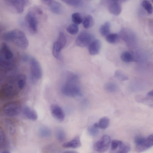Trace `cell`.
<instances>
[{
	"mask_svg": "<svg viewBox=\"0 0 153 153\" xmlns=\"http://www.w3.org/2000/svg\"><path fill=\"white\" fill-rule=\"evenodd\" d=\"M26 79V77L25 75L20 74L7 81L1 88V99L5 100L15 97L25 87Z\"/></svg>",
	"mask_w": 153,
	"mask_h": 153,
	"instance_id": "6da1fadb",
	"label": "cell"
},
{
	"mask_svg": "<svg viewBox=\"0 0 153 153\" xmlns=\"http://www.w3.org/2000/svg\"><path fill=\"white\" fill-rule=\"evenodd\" d=\"M79 78L78 76L76 74H68L65 82L61 87L62 93L69 97L81 96L82 94L79 85Z\"/></svg>",
	"mask_w": 153,
	"mask_h": 153,
	"instance_id": "7a4b0ae2",
	"label": "cell"
},
{
	"mask_svg": "<svg viewBox=\"0 0 153 153\" xmlns=\"http://www.w3.org/2000/svg\"><path fill=\"white\" fill-rule=\"evenodd\" d=\"M2 39L4 41L13 42L19 48L26 49L28 45V40L24 33L21 30L15 29L2 34Z\"/></svg>",
	"mask_w": 153,
	"mask_h": 153,
	"instance_id": "3957f363",
	"label": "cell"
},
{
	"mask_svg": "<svg viewBox=\"0 0 153 153\" xmlns=\"http://www.w3.org/2000/svg\"><path fill=\"white\" fill-rule=\"evenodd\" d=\"M22 109L21 103L17 101H12L5 104L2 109L3 114L9 117H14L18 115Z\"/></svg>",
	"mask_w": 153,
	"mask_h": 153,
	"instance_id": "277c9868",
	"label": "cell"
},
{
	"mask_svg": "<svg viewBox=\"0 0 153 153\" xmlns=\"http://www.w3.org/2000/svg\"><path fill=\"white\" fill-rule=\"evenodd\" d=\"M29 62L31 79L33 81L35 82L42 78V68L40 63L35 58H30Z\"/></svg>",
	"mask_w": 153,
	"mask_h": 153,
	"instance_id": "5b68a950",
	"label": "cell"
},
{
	"mask_svg": "<svg viewBox=\"0 0 153 153\" xmlns=\"http://www.w3.org/2000/svg\"><path fill=\"white\" fill-rule=\"evenodd\" d=\"M66 39L64 33L62 32L59 33L58 38L53 43V47L52 53L54 57L58 59H60V52L65 46Z\"/></svg>",
	"mask_w": 153,
	"mask_h": 153,
	"instance_id": "8992f818",
	"label": "cell"
},
{
	"mask_svg": "<svg viewBox=\"0 0 153 153\" xmlns=\"http://www.w3.org/2000/svg\"><path fill=\"white\" fill-rule=\"evenodd\" d=\"M94 36L90 32L84 31L79 34L76 40V45L80 47H84L89 45L93 41Z\"/></svg>",
	"mask_w": 153,
	"mask_h": 153,
	"instance_id": "52a82bcc",
	"label": "cell"
},
{
	"mask_svg": "<svg viewBox=\"0 0 153 153\" xmlns=\"http://www.w3.org/2000/svg\"><path fill=\"white\" fill-rule=\"evenodd\" d=\"M111 142L110 137L108 135H104L95 143L94 149L99 153H104L108 149Z\"/></svg>",
	"mask_w": 153,
	"mask_h": 153,
	"instance_id": "ba28073f",
	"label": "cell"
},
{
	"mask_svg": "<svg viewBox=\"0 0 153 153\" xmlns=\"http://www.w3.org/2000/svg\"><path fill=\"white\" fill-rule=\"evenodd\" d=\"M4 1L5 4L12 7L19 13L23 11L29 1L26 0H5Z\"/></svg>",
	"mask_w": 153,
	"mask_h": 153,
	"instance_id": "9c48e42d",
	"label": "cell"
},
{
	"mask_svg": "<svg viewBox=\"0 0 153 153\" xmlns=\"http://www.w3.org/2000/svg\"><path fill=\"white\" fill-rule=\"evenodd\" d=\"M25 19L30 33L32 34L36 33L38 30V21L34 13L32 11L28 12Z\"/></svg>",
	"mask_w": 153,
	"mask_h": 153,
	"instance_id": "30bf717a",
	"label": "cell"
},
{
	"mask_svg": "<svg viewBox=\"0 0 153 153\" xmlns=\"http://www.w3.org/2000/svg\"><path fill=\"white\" fill-rule=\"evenodd\" d=\"M119 36L128 46H131L135 42L136 38L134 33L128 29L122 28L120 32Z\"/></svg>",
	"mask_w": 153,
	"mask_h": 153,
	"instance_id": "8fae6325",
	"label": "cell"
},
{
	"mask_svg": "<svg viewBox=\"0 0 153 153\" xmlns=\"http://www.w3.org/2000/svg\"><path fill=\"white\" fill-rule=\"evenodd\" d=\"M13 54L9 46L5 42L1 44L0 48V59L12 61L14 60Z\"/></svg>",
	"mask_w": 153,
	"mask_h": 153,
	"instance_id": "7c38bea8",
	"label": "cell"
},
{
	"mask_svg": "<svg viewBox=\"0 0 153 153\" xmlns=\"http://www.w3.org/2000/svg\"><path fill=\"white\" fill-rule=\"evenodd\" d=\"M50 111L53 117L59 122L63 121L65 118L64 112L58 105L53 104L50 107Z\"/></svg>",
	"mask_w": 153,
	"mask_h": 153,
	"instance_id": "4fadbf2b",
	"label": "cell"
},
{
	"mask_svg": "<svg viewBox=\"0 0 153 153\" xmlns=\"http://www.w3.org/2000/svg\"><path fill=\"white\" fill-rule=\"evenodd\" d=\"M153 146V134L150 135L145 138L142 143L135 146V150L139 153L143 152Z\"/></svg>",
	"mask_w": 153,
	"mask_h": 153,
	"instance_id": "5bb4252c",
	"label": "cell"
},
{
	"mask_svg": "<svg viewBox=\"0 0 153 153\" xmlns=\"http://www.w3.org/2000/svg\"><path fill=\"white\" fill-rule=\"evenodd\" d=\"M42 2L47 5L51 11L56 14H60L62 11V6L59 2L54 0H43Z\"/></svg>",
	"mask_w": 153,
	"mask_h": 153,
	"instance_id": "9a60e30c",
	"label": "cell"
},
{
	"mask_svg": "<svg viewBox=\"0 0 153 153\" xmlns=\"http://www.w3.org/2000/svg\"><path fill=\"white\" fill-rule=\"evenodd\" d=\"M108 9L111 13L115 16H118L122 11L121 4L118 1H112L108 5Z\"/></svg>",
	"mask_w": 153,
	"mask_h": 153,
	"instance_id": "2e32d148",
	"label": "cell"
},
{
	"mask_svg": "<svg viewBox=\"0 0 153 153\" xmlns=\"http://www.w3.org/2000/svg\"><path fill=\"white\" fill-rule=\"evenodd\" d=\"M101 47V42L99 39L93 40L89 46L88 51L92 55L97 54L100 52Z\"/></svg>",
	"mask_w": 153,
	"mask_h": 153,
	"instance_id": "e0dca14e",
	"label": "cell"
},
{
	"mask_svg": "<svg viewBox=\"0 0 153 153\" xmlns=\"http://www.w3.org/2000/svg\"><path fill=\"white\" fill-rule=\"evenodd\" d=\"M22 112L24 116L28 119L35 121L38 118L36 112L27 105L25 106L22 109Z\"/></svg>",
	"mask_w": 153,
	"mask_h": 153,
	"instance_id": "ac0fdd59",
	"label": "cell"
},
{
	"mask_svg": "<svg viewBox=\"0 0 153 153\" xmlns=\"http://www.w3.org/2000/svg\"><path fill=\"white\" fill-rule=\"evenodd\" d=\"M79 137L76 136L71 140L63 143L62 146L65 148H77L81 146Z\"/></svg>",
	"mask_w": 153,
	"mask_h": 153,
	"instance_id": "d6986e66",
	"label": "cell"
},
{
	"mask_svg": "<svg viewBox=\"0 0 153 153\" xmlns=\"http://www.w3.org/2000/svg\"><path fill=\"white\" fill-rule=\"evenodd\" d=\"M130 150V147L129 146L122 142L117 149L110 152L111 153H128Z\"/></svg>",
	"mask_w": 153,
	"mask_h": 153,
	"instance_id": "ffe728a7",
	"label": "cell"
},
{
	"mask_svg": "<svg viewBox=\"0 0 153 153\" xmlns=\"http://www.w3.org/2000/svg\"><path fill=\"white\" fill-rule=\"evenodd\" d=\"M111 25L108 22H106L102 25L100 29V31L101 35L107 36L110 34Z\"/></svg>",
	"mask_w": 153,
	"mask_h": 153,
	"instance_id": "44dd1931",
	"label": "cell"
},
{
	"mask_svg": "<svg viewBox=\"0 0 153 153\" xmlns=\"http://www.w3.org/2000/svg\"><path fill=\"white\" fill-rule=\"evenodd\" d=\"M38 134L41 137L47 138L51 136V130L47 127L42 126L38 130Z\"/></svg>",
	"mask_w": 153,
	"mask_h": 153,
	"instance_id": "7402d4cb",
	"label": "cell"
},
{
	"mask_svg": "<svg viewBox=\"0 0 153 153\" xmlns=\"http://www.w3.org/2000/svg\"><path fill=\"white\" fill-rule=\"evenodd\" d=\"M120 58L123 62L126 63L132 62L134 60L132 55L128 51L123 52L121 55Z\"/></svg>",
	"mask_w": 153,
	"mask_h": 153,
	"instance_id": "603a6c76",
	"label": "cell"
},
{
	"mask_svg": "<svg viewBox=\"0 0 153 153\" xmlns=\"http://www.w3.org/2000/svg\"><path fill=\"white\" fill-rule=\"evenodd\" d=\"M110 123V120L107 117L101 118L98 123L99 128L105 129L108 126Z\"/></svg>",
	"mask_w": 153,
	"mask_h": 153,
	"instance_id": "cb8c5ba5",
	"label": "cell"
},
{
	"mask_svg": "<svg viewBox=\"0 0 153 153\" xmlns=\"http://www.w3.org/2000/svg\"><path fill=\"white\" fill-rule=\"evenodd\" d=\"M3 123L7 129L11 134H14L15 132V127L13 122L11 120L6 119L3 121Z\"/></svg>",
	"mask_w": 153,
	"mask_h": 153,
	"instance_id": "d4e9b609",
	"label": "cell"
},
{
	"mask_svg": "<svg viewBox=\"0 0 153 153\" xmlns=\"http://www.w3.org/2000/svg\"><path fill=\"white\" fill-rule=\"evenodd\" d=\"M83 27L86 28H89L92 27L94 24V20L92 17L90 15L86 16L82 22Z\"/></svg>",
	"mask_w": 153,
	"mask_h": 153,
	"instance_id": "484cf974",
	"label": "cell"
},
{
	"mask_svg": "<svg viewBox=\"0 0 153 153\" xmlns=\"http://www.w3.org/2000/svg\"><path fill=\"white\" fill-rule=\"evenodd\" d=\"M56 137L60 142L64 141L66 138V134L64 130L61 128H58L55 132Z\"/></svg>",
	"mask_w": 153,
	"mask_h": 153,
	"instance_id": "4316f807",
	"label": "cell"
},
{
	"mask_svg": "<svg viewBox=\"0 0 153 153\" xmlns=\"http://www.w3.org/2000/svg\"><path fill=\"white\" fill-rule=\"evenodd\" d=\"M119 37V36L117 33H110L106 37V40L109 43L114 44L118 42Z\"/></svg>",
	"mask_w": 153,
	"mask_h": 153,
	"instance_id": "83f0119b",
	"label": "cell"
},
{
	"mask_svg": "<svg viewBox=\"0 0 153 153\" xmlns=\"http://www.w3.org/2000/svg\"><path fill=\"white\" fill-rule=\"evenodd\" d=\"M99 126L98 123H94L93 126L90 127L88 129L89 134L91 136H95L99 132Z\"/></svg>",
	"mask_w": 153,
	"mask_h": 153,
	"instance_id": "f1b7e54d",
	"label": "cell"
},
{
	"mask_svg": "<svg viewBox=\"0 0 153 153\" xmlns=\"http://www.w3.org/2000/svg\"><path fill=\"white\" fill-rule=\"evenodd\" d=\"M67 32L72 35L76 34L79 31V27L77 25L74 23L69 25L66 28Z\"/></svg>",
	"mask_w": 153,
	"mask_h": 153,
	"instance_id": "f546056e",
	"label": "cell"
},
{
	"mask_svg": "<svg viewBox=\"0 0 153 153\" xmlns=\"http://www.w3.org/2000/svg\"><path fill=\"white\" fill-rule=\"evenodd\" d=\"M71 19L74 24L79 25L82 22V19L80 14L78 13H73L71 16Z\"/></svg>",
	"mask_w": 153,
	"mask_h": 153,
	"instance_id": "4dcf8cb0",
	"label": "cell"
},
{
	"mask_svg": "<svg viewBox=\"0 0 153 153\" xmlns=\"http://www.w3.org/2000/svg\"><path fill=\"white\" fill-rule=\"evenodd\" d=\"M7 140L4 131L0 129V148L4 149L7 146Z\"/></svg>",
	"mask_w": 153,
	"mask_h": 153,
	"instance_id": "1f68e13d",
	"label": "cell"
},
{
	"mask_svg": "<svg viewBox=\"0 0 153 153\" xmlns=\"http://www.w3.org/2000/svg\"><path fill=\"white\" fill-rule=\"evenodd\" d=\"M142 5L148 13L151 14L152 13L153 11V7L149 1H143L142 2Z\"/></svg>",
	"mask_w": 153,
	"mask_h": 153,
	"instance_id": "d6a6232c",
	"label": "cell"
},
{
	"mask_svg": "<svg viewBox=\"0 0 153 153\" xmlns=\"http://www.w3.org/2000/svg\"><path fill=\"white\" fill-rule=\"evenodd\" d=\"M65 4L74 7H79L82 5L83 2L80 0H63L62 1Z\"/></svg>",
	"mask_w": 153,
	"mask_h": 153,
	"instance_id": "836d02e7",
	"label": "cell"
},
{
	"mask_svg": "<svg viewBox=\"0 0 153 153\" xmlns=\"http://www.w3.org/2000/svg\"><path fill=\"white\" fill-rule=\"evenodd\" d=\"M114 76L116 77L122 81L126 80L128 79V77L122 71L120 70L115 71Z\"/></svg>",
	"mask_w": 153,
	"mask_h": 153,
	"instance_id": "e575fe53",
	"label": "cell"
},
{
	"mask_svg": "<svg viewBox=\"0 0 153 153\" xmlns=\"http://www.w3.org/2000/svg\"><path fill=\"white\" fill-rule=\"evenodd\" d=\"M105 88L108 91L113 92L116 91L117 87L116 85L114 83L112 82H109L106 84L105 85Z\"/></svg>",
	"mask_w": 153,
	"mask_h": 153,
	"instance_id": "d590c367",
	"label": "cell"
},
{
	"mask_svg": "<svg viewBox=\"0 0 153 153\" xmlns=\"http://www.w3.org/2000/svg\"><path fill=\"white\" fill-rule=\"evenodd\" d=\"M122 141L117 140H113L111 142V147L110 151H113L117 149Z\"/></svg>",
	"mask_w": 153,
	"mask_h": 153,
	"instance_id": "8d00e7d4",
	"label": "cell"
},
{
	"mask_svg": "<svg viewBox=\"0 0 153 153\" xmlns=\"http://www.w3.org/2000/svg\"><path fill=\"white\" fill-rule=\"evenodd\" d=\"M148 97L153 98V89L149 91L147 94Z\"/></svg>",
	"mask_w": 153,
	"mask_h": 153,
	"instance_id": "74e56055",
	"label": "cell"
},
{
	"mask_svg": "<svg viewBox=\"0 0 153 153\" xmlns=\"http://www.w3.org/2000/svg\"><path fill=\"white\" fill-rule=\"evenodd\" d=\"M63 153H79L75 151H67L64 152Z\"/></svg>",
	"mask_w": 153,
	"mask_h": 153,
	"instance_id": "f35d334b",
	"label": "cell"
},
{
	"mask_svg": "<svg viewBox=\"0 0 153 153\" xmlns=\"http://www.w3.org/2000/svg\"><path fill=\"white\" fill-rule=\"evenodd\" d=\"M1 153H10L9 151L7 150H4L2 151Z\"/></svg>",
	"mask_w": 153,
	"mask_h": 153,
	"instance_id": "ab89813d",
	"label": "cell"
},
{
	"mask_svg": "<svg viewBox=\"0 0 153 153\" xmlns=\"http://www.w3.org/2000/svg\"><path fill=\"white\" fill-rule=\"evenodd\" d=\"M152 2H153V0L152 1Z\"/></svg>",
	"mask_w": 153,
	"mask_h": 153,
	"instance_id": "60d3db41",
	"label": "cell"
}]
</instances>
